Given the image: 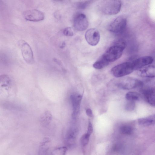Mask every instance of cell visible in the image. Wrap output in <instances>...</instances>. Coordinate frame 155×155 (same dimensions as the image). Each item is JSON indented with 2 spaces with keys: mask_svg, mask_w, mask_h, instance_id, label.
Segmentation results:
<instances>
[{
  "mask_svg": "<svg viewBox=\"0 0 155 155\" xmlns=\"http://www.w3.org/2000/svg\"><path fill=\"white\" fill-rule=\"evenodd\" d=\"M126 46V43L124 40H119L110 47L102 56L109 63L114 61L121 56Z\"/></svg>",
  "mask_w": 155,
  "mask_h": 155,
  "instance_id": "6da1fadb",
  "label": "cell"
},
{
  "mask_svg": "<svg viewBox=\"0 0 155 155\" xmlns=\"http://www.w3.org/2000/svg\"><path fill=\"white\" fill-rule=\"evenodd\" d=\"M121 5V2L120 0H105L101 3V9L105 15H114L119 12Z\"/></svg>",
  "mask_w": 155,
  "mask_h": 155,
  "instance_id": "7a4b0ae2",
  "label": "cell"
},
{
  "mask_svg": "<svg viewBox=\"0 0 155 155\" xmlns=\"http://www.w3.org/2000/svg\"><path fill=\"white\" fill-rule=\"evenodd\" d=\"M134 70L131 62L128 61L119 64L111 70L112 75L116 78L121 77L131 73Z\"/></svg>",
  "mask_w": 155,
  "mask_h": 155,
  "instance_id": "3957f363",
  "label": "cell"
},
{
  "mask_svg": "<svg viewBox=\"0 0 155 155\" xmlns=\"http://www.w3.org/2000/svg\"><path fill=\"white\" fill-rule=\"evenodd\" d=\"M127 19L124 16H119L114 19L110 24L108 29L109 31L115 34H120L125 28Z\"/></svg>",
  "mask_w": 155,
  "mask_h": 155,
  "instance_id": "277c9868",
  "label": "cell"
},
{
  "mask_svg": "<svg viewBox=\"0 0 155 155\" xmlns=\"http://www.w3.org/2000/svg\"><path fill=\"white\" fill-rule=\"evenodd\" d=\"M143 82L137 79L127 77L120 80L117 84V87L124 90H130L140 86Z\"/></svg>",
  "mask_w": 155,
  "mask_h": 155,
  "instance_id": "5b68a950",
  "label": "cell"
},
{
  "mask_svg": "<svg viewBox=\"0 0 155 155\" xmlns=\"http://www.w3.org/2000/svg\"><path fill=\"white\" fill-rule=\"evenodd\" d=\"M19 44L24 60L28 63H32L34 61L33 54L29 45L26 42L22 40L19 41Z\"/></svg>",
  "mask_w": 155,
  "mask_h": 155,
  "instance_id": "8992f818",
  "label": "cell"
},
{
  "mask_svg": "<svg viewBox=\"0 0 155 155\" xmlns=\"http://www.w3.org/2000/svg\"><path fill=\"white\" fill-rule=\"evenodd\" d=\"M24 18L26 20L31 21H39L44 20L45 18L44 13L37 9L28 10L23 14Z\"/></svg>",
  "mask_w": 155,
  "mask_h": 155,
  "instance_id": "52a82bcc",
  "label": "cell"
},
{
  "mask_svg": "<svg viewBox=\"0 0 155 155\" xmlns=\"http://www.w3.org/2000/svg\"><path fill=\"white\" fill-rule=\"evenodd\" d=\"M85 37L87 43L90 45L94 46L97 45L100 39L99 31L95 28H90L87 30L85 35Z\"/></svg>",
  "mask_w": 155,
  "mask_h": 155,
  "instance_id": "ba28073f",
  "label": "cell"
},
{
  "mask_svg": "<svg viewBox=\"0 0 155 155\" xmlns=\"http://www.w3.org/2000/svg\"><path fill=\"white\" fill-rule=\"evenodd\" d=\"M74 25L75 28L78 31L85 30L88 25V21L86 16L82 13L77 15L74 19Z\"/></svg>",
  "mask_w": 155,
  "mask_h": 155,
  "instance_id": "9c48e42d",
  "label": "cell"
},
{
  "mask_svg": "<svg viewBox=\"0 0 155 155\" xmlns=\"http://www.w3.org/2000/svg\"><path fill=\"white\" fill-rule=\"evenodd\" d=\"M153 61V58L152 57L147 56L138 58L131 62L134 70L147 66L152 64Z\"/></svg>",
  "mask_w": 155,
  "mask_h": 155,
  "instance_id": "30bf717a",
  "label": "cell"
},
{
  "mask_svg": "<svg viewBox=\"0 0 155 155\" xmlns=\"http://www.w3.org/2000/svg\"><path fill=\"white\" fill-rule=\"evenodd\" d=\"M138 75L143 78L155 77V66L148 65L139 70Z\"/></svg>",
  "mask_w": 155,
  "mask_h": 155,
  "instance_id": "8fae6325",
  "label": "cell"
},
{
  "mask_svg": "<svg viewBox=\"0 0 155 155\" xmlns=\"http://www.w3.org/2000/svg\"><path fill=\"white\" fill-rule=\"evenodd\" d=\"M143 94L147 102L151 105L155 106V89L147 88L143 91Z\"/></svg>",
  "mask_w": 155,
  "mask_h": 155,
  "instance_id": "7c38bea8",
  "label": "cell"
},
{
  "mask_svg": "<svg viewBox=\"0 0 155 155\" xmlns=\"http://www.w3.org/2000/svg\"><path fill=\"white\" fill-rule=\"evenodd\" d=\"M82 98L81 95L78 94H73L71 96L73 108V115L74 117H75L79 111Z\"/></svg>",
  "mask_w": 155,
  "mask_h": 155,
  "instance_id": "4fadbf2b",
  "label": "cell"
},
{
  "mask_svg": "<svg viewBox=\"0 0 155 155\" xmlns=\"http://www.w3.org/2000/svg\"><path fill=\"white\" fill-rule=\"evenodd\" d=\"M138 124L142 126H149L155 124V114L140 118L138 120Z\"/></svg>",
  "mask_w": 155,
  "mask_h": 155,
  "instance_id": "5bb4252c",
  "label": "cell"
},
{
  "mask_svg": "<svg viewBox=\"0 0 155 155\" xmlns=\"http://www.w3.org/2000/svg\"><path fill=\"white\" fill-rule=\"evenodd\" d=\"M109 63L102 56L93 64V67L95 69H100L107 66Z\"/></svg>",
  "mask_w": 155,
  "mask_h": 155,
  "instance_id": "9a60e30c",
  "label": "cell"
},
{
  "mask_svg": "<svg viewBox=\"0 0 155 155\" xmlns=\"http://www.w3.org/2000/svg\"><path fill=\"white\" fill-rule=\"evenodd\" d=\"M49 142L45 140L41 145L39 150L38 155H49Z\"/></svg>",
  "mask_w": 155,
  "mask_h": 155,
  "instance_id": "2e32d148",
  "label": "cell"
},
{
  "mask_svg": "<svg viewBox=\"0 0 155 155\" xmlns=\"http://www.w3.org/2000/svg\"><path fill=\"white\" fill-rule=\"evenodd\" d=\"M125 97L128 101L135 102L139 100L140 95L136 92L130 91L126 94Z\"/></svg>",
  "mask_w": 155,
  "mask_h": 155,
  "instance_id": "e0dca14e",
  "label": "cell"
},
{
  "mask_svg": "<svg viewBox=\"0 0 155 155\" xmlns=\"http://www.w3.org/2000/svg\"><path fill=\"white\" fill-rule=\"evenodd\" d=\"M120 130L122 134L128 135L132 133L133 128V127L130 125L124 124L120 126Z\"/></svg>",
  "mask_w": 155,
  "mask_h": 155,
  "instance_id": "ac0fdd59",
  "label": "cell"
},
{
  "mask_svg": "<svg viewBox=\"0 0 155 155\" xmlns=\"http://www.w3.org/2000/svg\"><path fill=\"white\" fill-rule=\"evenodd\" d=\"M67 148L65 147H61L55 148L50 151L49 155H65Z\"/></svg>",
  "mask_w": 155,
  "mask_h": 155,
  "instance_id": "d6986e66",
  "label": "cell"
},
{
  "mask_svg": "<svg viewBox=\"0 0 155 155\" xmlns=\"http://www.w3.org/2000/svg\"><path fill=\"white\" fill-rule=\"evenodd\" d=\"M91 134L87 132L83 134L81 137V142L83 146L86 145L88 143Z\"/></svg>",
  "mask_w": 155,
  "mask_h": 155,
  "instance_id": "ffe728a7",
  "label": "cell"
},
{
  "mask_svg": "<svg viewBox=\"0 0 155 155\" xmlns=\"http://www.w3.org/2000/svg\"><path fill=\"white\" fill-rule=\"evenodd\" d=\"M63 33L64 35L67 36H72L74 35L73 31L70 27H67L64 29Z\"/></svg>",
  "mask_w": 155,
  "mask_h": 155,
  "instance_id": "44dd1931",
  "label": "cell"
},
{
  "mask_svg": "<svg viewBox=\"0 0 155 155\" xmlns=\"http://www.w3.org/2000/svg\"><path fill=\"white\" fill-rule=\"evenodd\" d=\"M135 107V102L131 101H128L127 104L125 108L127 110L132 111L133 110Z\"/></svg>",
  "mask_w": 155,
  "mask_h": 155,
  "instance_id": "7402d4cb",
  "label": "cell"
},
{
  "mask_svg": "<svg viewBox=\"0 0 155 155\" xmlns=\"http://www.w3.org/2000/svg\"><path fill=\"white\" fill-rule=\"evenodd\" d=\"M91 2V1H90L81 2L78 5V8L81 9H84L90 4Z\"/></svg>",
  "mask_w": 155,
  "mask_h": 155,
  "instance_id": "603a6c76",
  "label": "cell"
},
{
  "mask_svg": "<svg viewBox=\"0 0 155 155\" xmlns=\"http://www.w3.org/2000/svg\"><path fill=\"white\" fill-rule=\"evenodd\" d=\"M144 82L149 85L155 84V77L145 78Z\"/></svg>",
  "mask_w": 155,
  "mask_h": 155,
  "instance_id": "cb8c5ba5",
  "label": "cell"
},
{
  "mask_svg": "<svg viewBox=\"0 0 155 155\" xmlns=\"http://www.w3.org/2000/svg\"><path fill=\"white\" fill-rule=\"evenodd\" d=\"M93 131V127L91 122L89 121L87 127V133L91 134Z\"/></svg>",
  "mask_w": 155,
  "mask_h": 155,
  "instance_id": "d4e9b609",
  "label": "cell"
},
{
  "mask_svg": "<svg viewBox=\"0 0 155 155\" xmlns=\"http://www.w3.org/2000/svg\"><path fill=\"white\" fill-rule=\"evenodd\" d=\"M86 113L87 115L90 117L93 116V112L92 110L90 108H88L86 110Z\"/></svg>",
  "mask_w": 155,
  "mask_h": 155,
  "instance_id": "484cf974",
  "label": "cell"
},
{
  "mask_svg": "<svg viewBox=\"0 0 155 155\" xmlns=\"http://www.w3.org/2000/svg\"><path fill=\"white\" fill-rule=\"evenodd\" d=\"M65 44L64 42H63L60 46V48H63L65 46Z\"/></svg>",
  "mask_w": 155,
  "mask_h": 155,
  "instance_id": "4316f807",
  "label": "cell"
}]
</instances>
